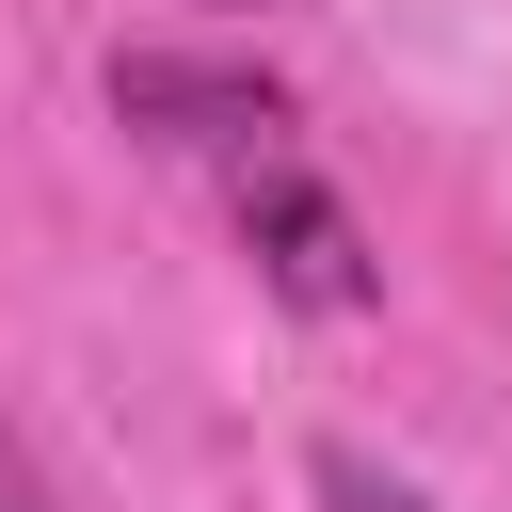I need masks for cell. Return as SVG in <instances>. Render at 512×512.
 <instances>
[{
  "label": "cell",
  "instance_id": "cell-3",
  "mask_svg": "<svg viewBox=\"0 0 512 512\" xmlns=\"http://www.w3.org/2000/svg\"><path fill=\"white\" fill-rule=\"evenodd\" d=\"M304 480H320V512H432V496H416V480H384L368 448H320Z\"/></svg>",
  "mask_w": 512,
  "mask_h": 512
},
{
  "label": "cell",
  "instance_id": "cell-1",
  "mask_svg": "<svg viewBox=\"0 0 512 512\" xmlns=\"http://www.w3.org/2000/svg\"><path fill=\"white\" fill-rule=\"evenodd\" d=\"M112 112L144 144H176V160H272L288 144V96L256 64H192V48H128L112 64Z\"/></svg>",
  "mask_w": 512,
  "mask_h": 512
},
{
  "label": "cell",
  "instance_id": "cell-2",
  "mask_svg": "<svg viewBox=\"0 0 512 512\" xmlns=\"http://www.w3.org/2000/svg\"><path fill=\"white\" fill-rule=\"evenodd\" d=\"M240 240H256V272H272L304 320H352V304L384 288V272H368V240H352V208H336L288 144H272V160H240Z\"/></svg>",
  "mask_w": 512,
  "mask_h": 512
},
{
  "label": "cell",
  "instance_id": "cell-4",
  "mask_svg": "<svg viewBox=\"0 0 512 512\" xmlns=\"http://www.w3.org/2000/svg\"><path fill=\"white\" fill-rule=\"evenodd\" d=\"M0 512H48V480H32V448L0 432Z\"/></svg>",
  "mask_w": 512,
  "mask_h": 512
}]
</instances>
